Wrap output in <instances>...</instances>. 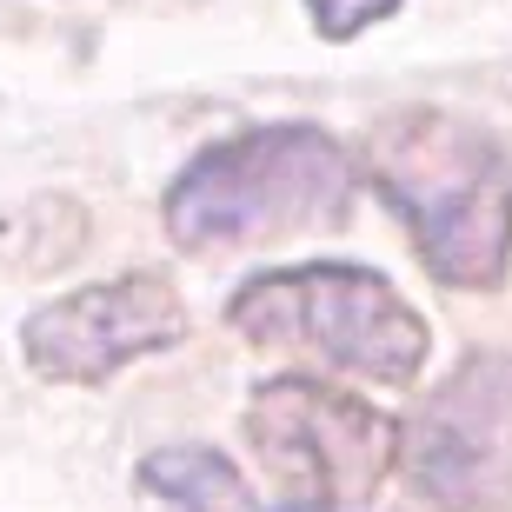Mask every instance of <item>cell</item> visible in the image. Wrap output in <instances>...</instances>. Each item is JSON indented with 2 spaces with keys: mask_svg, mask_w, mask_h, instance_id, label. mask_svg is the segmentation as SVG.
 Returning a JSON list of instances; mask_svg holds the SVG:
<instances>
[{
  "mask_svg": "<svg viewBox=\"0 0 512 512\" xmlns=\"http://www.w3.org/2000/svg\"><path fill=\"white\" fill-rule=\"evenodd\" d=\"M360 173L406 227L419 266L453 293H499L512 273V147L486 120L406 100L360 133Z\"/></svg>",
  "mask_w": 512,
  "mask_h": 512,
  "instance_id": "cell-1",
  "label": "cell"
},
{
  "mask_svg": "<svg viewBox=\"0 0 512 512\" xmlns=\"http://www.w3.org/2000/svg\"><path fill=\"white\" fill-rule=\"evenodd\" d=\"M353 153L313 120H273L213 140L173 173L167 240L180 253H227L253 240H293L340 227L353 207Z\"/></svg>",
  "mask_w": 512,
  "mask_h": 512,
  "instance_id": "cell-2",
  "label": "cell"
},
{
  "mask_svg": "<svg viewBox=\"0 0 512 512\" xmlns=\"http://www.w3.org/2000/svg\"><path fill=\"white\" fill-rule=\"evenodd\" d=\"M227 326L247 346H293L380 386H413L433 353V326L386 273L353 260L273 266L233 286Z\"/></svg>",
  "mask_w": 512,
  "mask_h": 512,
  "instance_id": "cell-3",
  "label": "cell"
},
{
  "mask_svg": "<svg viewBox=\"0 0 512 512\" xmlns=\"http://www.w3.org/2000/svg\"><path fill=\"white\" fill-rule=\"evenodd\" d=\"M247 439L286 486H300L326 512L373 499L386 486V473L399 466V426L373 399L300 380V373L253 386Z\"/></svg>",
  "mask_w": 512,
  "mask_h": 512,
  "instance_id": "cell-4",
  "label": "cell"
},
{
  "mask_svg": "<svg viewBox=\"0 0 512 512\" xmlns=\"http://www.w3.org/2000/svg\"><path fill=\"white\" fill-rule=\"evenodd\" d=\"M406 473L439 512H512V353L473 346L413 406L399 433Z\"/></svg>",
  "mask_w": 512,
  "mask_h": 512,
  "instance_id": "cell-5",
  "label": "cell"
},
{
  "mask_svg": "<svg viewBox=\"0 0 512 512\" xmlns=\"http://www.w3.org/2000/svg\"><path fill=\"white\" fill-rule=\"evenodd\" d=\"M187 300L160 273H114L40 300L20 320V360L47 386H107L114 373L187 340Z\"/></svg>",
  "mask_w": 512,
  "mask_h": 512,
  "instance_id": "cell-6",
  "label": "cell"
},
{
  "mask_svg": "<svg viewBox=\"0 0 512 512\" xmlns=\"http://www.w3.org/2000/svg\"><path fill=\"white\" fill-rule=\"evenodd\" d=\"M140 486L160 493L173 512H253L247 479L213 446H160L140 459Z\"/></svg>",
  "mask_w": 512,
  "mask_h": 512,
  "instance_id": "cell-7",
  "label": "cell"
},
{
  "mask_svg": "<svg viewBox=\"0 0 512 512\" xmlns=\"http://www.w3.org/2000/svg\"><path fill=\"white\" fill-rule=\"evenodd\" d=\"M306 14H313L320 40H360L366 27L399 14V0H306Z\"/></svg>",
  "mask_w": 512,
  "mask_h": 512,
  "instance_id": "cell-8",
  "label": "cell"
},
{
  "mask_svg": "<svg viewBox=\"0 0 512 512\" xmlns=\"http://www.w3.org/2000/svg\"><path fill=\"white\" fill-rule=\"evenodd\" d=\"M273 512H326V506H273Z\"/></svg>",
  "mask_w": 512,
  "mask_h": 512,
  "instance_id": "cell-9",
  "label": "cell"
}]
</instances>
